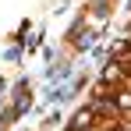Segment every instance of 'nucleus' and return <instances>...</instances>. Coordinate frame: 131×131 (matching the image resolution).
Instances as JSON below:
<instances>
[{"label": "nucleus", "instance_id": "f257e3e1", "mask_svg": "<svg viewBox=\"0 0 131 131\" xmlns=\"http://www.w3.org/2000/svg\"><path fill=\"white\" fill-rule=\"evenodd\" d=\"M89 124H92V113H89V110H82V113L74 117V128H89Z\"/></svg>", "mask_w": 131, "mask_h": 131}]
</instances>
